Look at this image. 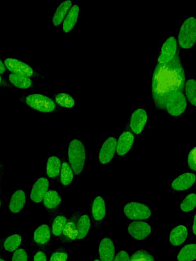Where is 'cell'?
Returning a JSON list of instances; mask_svg holds the SVG:
<instances>
[{
  "mask_svg": "<svg viewBox=\"0 0 196 261\" xmlns=\"http://www.w3.org/2000/svg\"><path fill=\"white\" fill-rule=\"evenodd\" d=\"M61 201V197L59 193L53 190H48L42 200L44 207L50 216L59 211Z\"/></svg>",
  "mask_w": 196,
  "mask_h": 261,
  "instance_id": "15",
  "label": "cell"
},
{
  "mask_svg": "<svg viewBox=\"0 0 196 261\" xmlns=\"http://www.w3.org/2000/svg\"><path fill=\"white\" fill-rule=\"evenodd\" d=\"M68 157L70 166L75 175L83 170L86 159V151L83 143L80 140H71L68 146Z\"/></svg>",
  "mask_w": 196,
  "mask_h": 261,
  "instance_id": "2",
  "label": "cell"
},
{
  "mask_svg": "<svg viewBox=\"0 0 196 261\" xmlns=\"http://www.w3.org/2000/svg\"><path fill=\"white\" fill-rule=\"evenodd\" d=\"M195 175L192 173H183L175 178L171 184L174 190L184 191L191 188L195 183Z\"/></svg>",
  "mask_w": 196,
  "mask_h": 261,
  "instance_id": "20",
  "label": "cell"
},
{
  "mask_svg": "<svg viewBox=\"0 0 196 261\" xmlns=\"http://www.w3.org/2000/svg\"><path fill=\"white\" fill-rule=\"evenodd\" d=\"M125 216L130 220H146L152 215L150 208L145 204L137 202H131L124 207Z\"/></svg>",
  "mask_w": 196,
  "mask_h": 261,
  "instance_id": "6",
  "label": "cell"
},
{
  "mask_svg": "<svg viewBox=\"0 0 196 261\" xmlns=\"http://www.w3.org/2000/svg\"><path fill=\"white\" fill-rule=\"evenodd\" d=\"M196 147L193 148L189 153L187 158V163L189 167L193 171L196 170L195 167Z\"/></svg>",
  "mask_w": 196,
  "mask_h": 261,
  "instance_id": "38",
  "label": "cell"
},
{
  "mask_svg": "<svg viewBox=\"0 0 196 261\" xmlns=\"http://www.w3.org/2000/svg\"><path fill=\"white\" fill-rule=\"evenodd\" d=\"M56 102L60 106L66 108H71L75 105L74 98L69 94L61 93L57 94L55 97Z\"/></svg>",
  "mask_w": 196,
  "mask_h": 261,
  "instance_id": "32",
  "label": "cell"
},
{
  "mask_svg": "<svg viewBox=\"0 0 196 261\" xmlns=\"http://www.w3.org/2000/svg\"><path fill=\"white\" fill-rule=\"evenodd\" d=\"M90 226L91 221L88 215L87 214L80 215L77 223L78 234L76 241L82 240L87 236Z\"/></svg>",
  "mask_w": 196,
  "mask_h": 261,
  "instance_id": "27",
  "label": "cell"
},
{
  "mask_svg": "<svg viewBox=\"0 0 196 261\" xmlns=\"http://www.w3.org/2000/svg\"><path fill=\"white\" fill-rule=\"evenodd\" d=\"M178 42L181 47L189 49L196 41V19L194 17L186 18L179 30L178 36Z\"/></svg>",
  "mask_w": 196,
  "mask_h": 261,
  "instance_id": "3",
  "label": "cell"
},
{
  "mask_svg": "<svg viewBox=\"0 0 196 261\" xmlns=\"http://www.w3.org/2000/svg\"><path fill=\"white\" fill-rule=\"evenodd\" d=\"M61 163L59 181L63 186H67L72 182L74 173L70 166L64 159Z\"/></svg>",
  "mask_w": 196,
  "mask_h": 261,
  "instance_id": "30",
  "label": "cell"
},
{
  "mask_svg": "<svg viewBox=\"0 0 196 261\" xmlns=\"http://www.w3.org/2000/svg\"><path fill=\"white\" fill-rule=\"evenodd\" d=\"M81 213L76 212L69 219L65 224L59 241L62 243H69L77 240L78 234L77 223Z\"/></svg>",
  "mask_w": 196,
  "mask_h": 261,
  "instance_id": "8",
  "label": "cell"
},
{
  "mask_svg": "<svg viewBox=\"0 0 196 261\" xmlns=\"http://www.w3.org/2000/svg\"><path fill=\"white\" fill-rule=\"evenodd\" d=\"M9 80L14 86L19 89H28L32 85V81L29 77L20 74L11 73Z\"/></svg>",
  "mask_w": 196,
  "mask_h": 261,
  "instance_id": "29",
  "label": "cell"
},
{
  "mask_svg": "<svg viewBox=\"0 0 196 261\" xmlns=\"http://www.w3.org/2000/svg\"><path fill=\"white\" fill-rule=\"evenodd\" d=\"M185 93L188 101L193 106L196 105V82L193 79H188L185 82Z\"/></svg>",
  "mask_w": 196,
  "mask_h": 261,
  "instance_id": "31",
  "label": "cell"
},
{
  "mask_svg": "<svg viewBox=\"0 0 196 261\" xmlns=\"http://www.w3.org/2000/svg\"><path fill=\"white\" fill-rule=\"evenodd\" d=\"M148 120V115L145 110L139 108L135 110L131 115L130 120V127L135 134H139Z\"/></svg>",
  "mask_w": 196,
  "mask_h": 261,
  "instance_id": "16",
  "label": "cell"
},
{
  "mask_svg": "<svg viewBox=\"0 0 196 261\" xmlns=\"http://www.w3.org/2000/svg\"><path fill=\"white\" fill-rule=\"evenodd\" d=\"M25 103L32 109L42 113H51L58 110L54 101L41 94H32L27 96Z\"/></svg>",
  "mask_w": 196,
  "mask_h": 261,
  "instance_id": "4",
  "label": "cell"
},
{
  "mask_svg": "<svg viewBox=\"0 0 196 261\" xmlns=\"http://www.w3.org/2000/svg\"><path fill=\"white\" fill-rule=\"evenodd\" d=\"M99 253L101 261H113L115 247L111 239L104 238L102 239L99 244Z\"/></svg>",
  "mask_w": 196,
  "mask_h": 261,
  "instance_id": "18",
  "label": "cell"
},
{
  "mask_svg": "<svg viewBox=\"0 0 196 261\" xmlns=\"http://www.w3.org/2000/svg\"><path fill=\"white\" fill-rule=\"evenodd\" d=\"M26 204V194L22 190L15 191L12 195L9 203L10 211L14 214L20 212Z\"/></svg>",
  "mask_w": 196,
  "mask_h": 261,
  "instance_id": "21",
  "label": "cell"
},
{
  "mask_svg": "<svg viewBox=\"0 0 196 261\" xmlns=\"http://www.w3.org/2000/svg\"><path fill=\"white\" fill-rule=\"evenodd\" d=\"M28 254L23 248H19L14 251L12 261H28Z\"/></svg>",
  "mask_w": 196,
  "mask_h": 261,
  "instance_id": "36",
  "label": "cell"
},
{
  "mask_svg": "<svg viewBox=\"0 0 196 261\" xmlns=\"http://www.w3.org/2000/svg\"><path fill=\"white\" fill-rule=\"evenodd\" d=\"M178 261H193L196 258V245L189 244L183 246L177 257Z\"/></svg>",
  "mask_w": 196,
  "mask_h": 261,
  "instance_id": "28",
  "label": "cell"
},
{
  "mask_svg": "<svg viewBox=\"0 0 196 261\" xmlns=\"http://www.w3.org/2000/svg\"><path fill=\"white\" fill-rule=\"evenodd\" d=\"M196 206V195L194 193L188 195L182 201L180 208L184 212H189L192 211Z\"/></svg>",
  "mask_w": 196,
  "mask_h": 261,
  "instance_id": "34",
  "label": "cell"
},
{
  "mask_svg": "<svg viewBox=\"0 0 196 261\" xmlns=\"http://www.w3.org/2000/svg\"><path fill=\"white\" fill-rule=\"evenodd\" d=\"M129 234L134 239L142 240L148 237L151 232V227L146 222L134 221L128 227Z\"/></svg>",
  "mask_w": 196,
  "mask_h": 261,
  "instance_id": "13",
  "label": "cell"
},
{
  "mask_svg": "<svg viewBox=\"0 0 196 261\" xmlns=\"http://www.w3.org/2000/svg\"><path fill=\"white\" fill-rule=\"evenodd\" d=\"M129 255L126 251L120 250L117 253L113 261H129Z\"/></svg>",
  "mask_w": 196,
  "mask_h": 261,
  "instance_id": "39",
  "label": "cell"
},
{
  "mask_svg": "<svg viewBox=\"0 0 196 261\" xmlns=\"http://www.w3.org/2000/svg\"><path fill=\"white\" fill-rule=\"evenodd\" d=\"M48 180L45 177L39 178L34 184L30 195L32 201L35 203H40L48 191Z\"/></svg>",
  "mask_w": 196,
  "mask_h": 261,
  "instance_id": "17",
  "label": "cell"
},
{
  "mask_svg": "<svg viewBox=\"0 0 196 261\" xmlns=\"http://www.w3.org/2000/svg\"><path fill=\"white\" fill-rule=\"evenodd\" d=\"M90 214L95 229H98L106 215L105 203L101 196L95 197L91 204Z\"/></svg>",
  "mask_w": 196,
  "mask_h": 261,
  "instance_id": "11",
  "label": "cell"
},
{
  "mask_svg": "<svg viewBox=\"0 0 196 261\" xmlns=\"http://www.w3.org/2000/svg\"><path fill=\"white\" fill-rule=\"evenodd\" d=\"M5 163L3 162H0V194H1V181L2 179V176L4 170Z\"/></svg>",
  "mask_w": 196,
  "mask_h": 261,
  "instance_id": "40",
  "label": "cell"
},
{
  "mask_svg": "<svg viewBox=\"0 0 196 261\" xmlns=\"http://www.w3.org/2000/svg\"><path fill=\"white\" fill-rule=\"evenodd\" d=\"M7 86V83L0 75V86Z\"/></svg>",
  "mask_w": 196,
  "mask_h": 261,
  "instance_id": "43",
  "label": "cell"
},
{
  "mask_svg": "<svg viewBox=\"0 0 196 261\" xmlns=\"http://www.w3.org/2000/svg\"><path fill=\"white\" fill-rule=\"evenodd\" d=\"M32 259L33 261H47V251L36 249L33 252Z\"/></svg>",
  "mask_w": 196,
  "mask_h": 261,
  "instance_id": "37",
  "label": "cell"
},
{
  "mask_svg": "<svg viewBox=\"0 0 196 261\" xmlns=\"http://www.w3.org/2000/svg\"><path fill=\"white\" fill-rule=\"evenodd\" d=\"M134 141V137L129 131L123 132L119 136L116 143V151L119 156L127 153L132 148Z\"/></svg>",
  "mask_w": 196,
  "mask_h": 261,
  "instance_id": "19",
  "label": "cell"
},
{
  "mask_svg": "<svg viewBox=\"0 0 196 261\" xmlns=\"http://www.w3.org/2000/svg\"><path fill=\"white\" fill-rule=\"evenodd\" d=\"M79 12V6L75 5L70 8L62 24L64 32L68 33L74 28L78 20Z\"/></svg>",
  "mask_w": 196,
  "mask_h": 261,
  "instance_id": "24",
  "label": "cell"
},
{
  "mask_svg": "<svg viewBox=\"0 0 196 261\" xmlns=\"http://www.w3.org/2000/svg\"><path fill=\"white\" fill-rule=\"evenodd\" d=\"M177 41L174 36L168 37L162 44L157 63L165 64L172 61L177 53Z\"/></svg>",
  "mask_w": 196,
  "mask_h": 261,
  "instance_id": "9",
  "label": "cell"
},
{
  "mask_svg": "<svg viewBox=\"0 0 196 261\" xmlns=\"http://www.w3.org/2000/svg\"><path fill=\"white\" fill-rule=\"evenodd\" d=\"M21 242L22 236L21 233H13L5 237L3 243V247L5 250L12 252L18 249Z\"/></svg>",
  "mask_w": 196,
  "mask_h": 261,
  "instance_id": "26",
  "label": "cell"
},
{
  "mask_svg": "<svg viewBox=\"0 0 196 261\" xmlns=\"http://www.w3.org/2000/svg\"><path fill=\"white\" fill-rule=\"evenodd\" d=\"M116 139L112 137L107 139L102 145L99 152V161L102 164L109 163L114 155L116 148Z\"/></svg>",
  "mask_w": 196,
  "mask_h": 261,
  "instance_id": "14",
  "label": "cell"
},
{
  "mask_svg": "<svg viewBox=\"0 0 196 261\" xmlns=\"http://www.w3.org/2000/svg\"><path fill=\"white\" fill-rule=\"evenodd\" d=\"M4 64L9 71L12 73L31 77L35 74L33 69L26 63L18 60L8 58L4 61Z\"/></svg>",
  "mask_w": 196,
  "mask_h": 261,
  "instance_id": "10",
  "label": "cell"
},
{
  "mask_svg": "<svg viewBox=\"0 0 196 261\" xmlns=\"http://www.w3.org/2000/svg\"><path fill=\"white\" fill-rule=\"evenodd\" d=\"M68 220L64 212L58 211L50 216V228L52 236L56 239L60 237Z\"/></svg>",
  "mask_w": 196,
  "mask_h": 261,
  "instance_id": "12",
  "label": "cell"
},
{
  "mask_svg": "<svg viewBox=\"0 0 196 261\" xmlns=\"http://www.w3.org/2000/svg\"><path fill=\"white\" fill-rule=\"evenodd\" d=\"M6 71L5 66L3 61L0 59V74H4Z\"/></svg>",
  "mask_w": 196,
  "mask_h": 261,
  "instance_id": "41",
  "label": "cell"
},
{
  "mask_svg": "<svg viewBox=\"0 0 196 261\" xmlns=\"http://www.w3.org/2000/svg\"><path fill=\"white\" fill-rule=\"evenodd\" d=\"M187 101L183 92L176 91L167 98L165 109L173 116L181 115L186 110Z\"/></svg>",
  "mask_w": 196,
  "mask_h": 261,
  "instance_id": "7",
  "label": "cell"
},
{
  "mask_svg": "<svg viewBox=\"0 0 196 261\" xmlns=\"http://www.w3.org/2000/svg\"><path fill=\"white\" fill-rule=\"evenodd\" d=\"M51 237L50 227L46 224H41L33 233V246L36 249L47 251L51 246Z\"/></svg>",
  "mask_w": 196,
  "mask_h": 261,
  "instance_id": "5",
  "label": "cell"
},
{
  "mask_svg": "<svg viewBox=\"0 0 196 261\" xmlns=\"http://www.w3.org/2000/svg\"><path fill=\"white\" fill-rule=\"evenodd\" d=\"M188 236L186 227L183 225L175 227L169 234V242L172 245L178 246L183 244Z\"/></svg>",
  "mask_w": 196,
  "mask_h": 261,
  "instance_id": "23",
  "label": "cell"
},
{
  "mask_svg": "<svg viewBox=\"0 0 196 261\" xmlns=\"http://www.w3.org/2000/svg\"><path fill=\"white\" fill-rule=\"evenodd\" d=\"M129 261H155L153 256L147 251L140 249L134 252Z\"/></svg>",
  "mask_w": 196,
  "mask_h": 261,
  "instance_id": "35",
  "label": "cell"
},
{
  "mask_svg": "<svg viewBox=\"0 0 196 261\" xmlns=\"http://www.w3.org/2000/svg\"><path fill=\"white\" fill-rule=\"evenodd\" d=\"M68 252L63 246H59L51 252L47 261H67Z\"/></svg>",
  "mask_w": 196,
  "mask_h": 261,
  "instance_id": "33",
  "label": "cell"
},
{
  "mask_svg": "<svg viewBox=\"0 0 196 261\" xmlns=\"http://www.w3.org/2000/svg\"><path fill=\"white\" fill-rule=\"evenodd\" d=\"M71 5L72 2L70 0L64 1L60 4L53 17L52 22L54 25L58 26L61 23Z\"/></svg>",
  "mask_w": 196,
  "mask_h": 261,
  "instance_id": "25",
  "label": "cell"
},
{
  "mask_svg": "<svg viewBox=\"0 0 196 261\" xmlns=\"http://www.w3.org/2000/svg\"><path fill=\"white\" fill-rule=\"evenodd\" d=\"M1 206H2V201H1V199L0 198V208H1Z\"/></svg>",
  "mask_w": 196,
  "mask_h": 261,
  "instance_id": "47",
  "label": "cell"
},
{
  "mask_svg": "<svg viewBox=\"0 0 196 261\" xmlns=\"http://www.w3.org/2000/svg\"><path fill=\"white\" fill-rule=\"evenodd\" d=\"M0 261H6L0 255Z\"/></svg>",
  "mask_w": 196,
  "mask_h": 261,
  "instance_id": "45",
  "label": "cell"
},
{
  "mask_svg": "<svg viewBox=\"0 0 196 261\" xmlns=\"http://www.w3.org/2000/svg\"><path fill=\"white\" fill-rule=\"evenodd\" d=\"M185 83L184 70L178 52L170 62L157 63L152 81V98L156 108L165 109L168 97L175 92H183Z\"/></svg>",
  "mask_w": 196,
  "mask_h": 261,
  "instance_id": "1",
  "label": "cell"
},
{
  "mask_svg": "<svg viewBox=\"0 0 196 261\" xmlns=\"http://www.w3.org/2000/svg\"><path fill=\"white\" fill-rule=\"evenodd\" d=\"M61 161L57 156H52L48 158L46 164V175L51 178L59 181Z\"/></svg>",
  "mask_w": 196,
  "mask_h": 261,
  "instance_id": "22",
  "label": "cell"
},
{
  "mask_svg": "<svg viewBox=\"0 0 196 261\" xmlns=\"http://www.w3.org/2000/svg\"><path fill=\"white\" fill-rule=\"evenodd\" d=\"M93 261H101V260L100 259H95Z\"/></svg>",
  "mask_w": 196,
  "mask_h": 261,
  "instance_id": "46",
  "label": "cell"
},
{
  "mask_svg": "<svg viewBox=\"0 0 196 261\" xmlns=\"http://www.w3.org/2000/svg\"><path fill=\"white\" fill-rule=\"evenodd\" d=\"M5 237L0 239V252L2 251L3 247V243Z\"/></svg>",
  "mask_w": 196,
  "mask_h": 261,
  "instance_id": "44",
  "label": "cell"
},
{
  "mask_svg": "<svg viewBox=\"0 0 196 261\" xmlns=\"http://www.w3.org/2000/svg\"><path fill=\"white\" fill-rule=\"evenodd\" d=\"M196 216L194 215V219H193V225H192V231L194 235L196 234Z\"/></svg>",
  "mask_w": 196,
  "mask_h": 261,
  "instance_id": "42",
  "label": "cell"
}]
</instances>
